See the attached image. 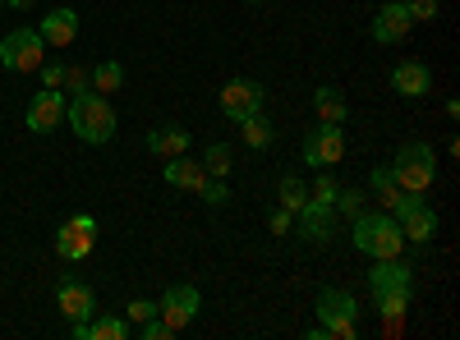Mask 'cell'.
Wrapping results in <instances>:
<instances>
[{
    "instance_id": "1",
    "label": "cell",
    "mask_w": 460,
    "mask_h": 340,
    "mask_svg": "<svg viewBox=\"0 0 460 340\" xmlns=\"http://www.w3.org/2000/svg\"><path fill=\"white\" fill-rule=\"evenodd\" d=\"M65 120H69V129H74V134H79L84 143H93V147L111 143V138H115V129H120V120H115V110H111V101H106L102 92H93V88L69 97Z\"/></svg>"
},
{
    "instance_id": "2",
    "label": "cell",
    "mask_w": 460,
    "mask_h": 340,
    "mask_svg": "<svg viewBox=\"0 0 460 340\" xmlns=\"http://www.w3.org/2000/svg\"><path fill=\"white\" fill-rule=\"evenodd\" d=\"M350 240L364 257H401L405 253V235L392 212H355L350 216Z\"/></svg>"
},
{
    "instance_id": "3",
    "label": "cell",
    "mask_w": 460,
    "mask_h": 340,
    "mask_svg": "<svg viewBox=\"0 0 460 340\" xmlns=\"http://www.w3.org/2000/svg\"><path fill=\"white\" fill-rule=\"evenodd\" d=\"M318 327L327 340H355L359 336V299L350 290H336V285H323L318 290Z\"/></svg>"
},
{
    "instance_id": "4",
    "label": "cell",
    "mask_w": 460,
    "mask_h": 340,
    "mask_svg": "<svg viewBox=\"0 0 460 340\" xmlns=\"http://www.w3.org/2000/svg\"><path fill=\"white\" fill-rule=\"evenodd\" d=\"M392 175H396V184L405 188V194H429V188L438 184V157H433V147H429V143H405V147H396Z\"/></svg>"
},
{
    "instance_id": "5",
    "label": "cell",
    "mask_w": 460,
    "mask_h": 340,
    "mask_svg": "<svg viewBox=\"0 0 460 340\" xmlns=\"http://www.w3.org/2000/svg\"><path fill=\"white\" fill-rule=\"evenodd\" d=\"M47 60V42L37 28H14L5 32V42H0V69L10 74H37Z\"/></svg>"
},
{
    "instance_id": "6",
    "label": "cell",
    "mask_w": 460,
    "mask_h": 340,
    "mask_svg": "<svg viewBox=\"0 0 460 340\" xmlns=\"http://www.w3.org/2000/svg\"><path fill=\"white\" fill-rule=\"evenodd\" d=\"M341 157H345V129L341 125L318 120L299 143V161L314 170H332V166H341Z\"/></svg>"
},
{
    "instance_id": "7",
    "label": "cell",
    "mask_w": 460,
    "mask_h": 340,
    "mask_svg": "<svg viewBox=\"0 0 460 340\" xmlns=\"http://www.w3.org/2000/svg\"><path fill=\"white\" fill-rule=\"evenodd\" d=\"M262 101H267V92H262L258 79H226L221 92H217V106H221V116H226L230 125H240V120L258 116Z\"/></svg>"
},
{
    "instance_id": "8",
    "label": "cell",
    "mask_w": 460,
    "mask_h": 340,
    "mask_svg": "<svg viewBox=\"0 0 460 340\" xmlns=\"http://www.w3.org/2000/svg\"><path fill=\"white\" fill-rule=\"evenodd\" d=\"M392 216H396V225H401L405 244H433V235H438V212L424 203V194H405Z\"/></svg>"
},
{
    "instance_id": "9",
    "label": "cell",
    "mask_w": 460,
    "mask_h": 340,
    "mask_svg": "<svg viewBox=\"0 0 460 340\" xmlns=\"http://www.w3.org/2000/svg\"><path fill=\"white\" fill-rule=\"evenodd\" d=\"M203 309V290L199 285H171L162 299H157V318L171 327V331H184L189 322L199 318Z\"/></svg>"
},
{
    "instance_id": "10",
    "label": "cell",
    "mask_w": 460,
    "mask_h": 340,
    "mask_svg": "<svg viewBox=\"0 0 460 340\" xmlns=\"http://www.w3.org/2000/svg\"><path fill=\"white\" fill-rule=\"evenodd\" d=\"M414 32V19H410V10H405V0H382V10L373 14V23H368V37L377 47H396V42H405V37Z\"/></svg>"
},
{
    "instance_id": "11",
    "label": "cell",
    "mask_w": 460,
    "mask_h": 340,
    "mask_svg": "<svg viewBox=\"0 0 460 340\" xmlns=\"http://www.w3.org/2000/svg\"><path fill=\"white\" fill-rule=\"evenodd\" d=\"M295 235L304 244H332V235H336V207L309 198V203L295 212Z\"/></svg>"
},
{
    "instance_id": "12",
    "label": "cell",
    "mask_w": 460,
    "mask_h": 340,
    "mask_svg": "<svg viewBox=\"0 0 460 340\" xmlns=\"http://www.w3.org/2000/svg\"><path fill=\"white\" fill-rule=\"evenodd\" d=\"M65 92L60 88H37L32 97H28V129L32 134H56L60 125H65Z\"/></svg>"
},
{
    "instance_id": "13",
    "label": "cell",
    "mask_w": 460,
    "mask_h": 340,
    "mask_svg": "<svg viewBox=\"0 0 460 340\" xmlns=\"http://www.w3.org/2000/svg\"><path fill=\"white\" fill-rule=\"evenodd\" d=\"M56 304H60V313H65V322H69V327H74V322L97 318V294H93V285H88V281H79V276H65V281H60Z\"/></svg>"
},
{
    "instance_id": "14",
    "label": "cell",
    "mask_w": 460,
    "mask_h": 340,
    "mask_svg": "<svg viewBox=\"0 0 460 340\" xmlns=\"http://www.w3.org/2000/svg\"><path fill=\"white\" fill-rule=\"evenodd\" d=\"M368 290H405V294H414V262L405 253L401 257H373Z\"/></svg>"
},
{
    "instance_id": "15",
    "label": "cell",
    "mask_w": 460,
    "mask_h": 340,
    "mask_svg": "<svg viewBox=\"0 0 460 340\" xmlns=\"http://www.w3.org/2000/svg\"><path fill=\"white\" fill-rule=\"evenodd\" d=\"M37 32H42L47 51H65V47H74V37H79V14H74L69 5H60V10L42 14V23H37Z\"/></svg>"
},
{
    "instance_id": "16",
    "label": "cell",
    "mask_w": 460,
    "mask_h": 340,
    "mask_svg": "<svg viewBox=\"0 0 460 340\" xmlns=\"http://www.w3.org/2000/svg\"><path fill=\"white\" fill-rule=\"evenodd\" d=\"M392 88L401 92V97H429L433 92V69L424 65V60H401L396 69H392Z\"/></svg>"
},
{
    "instance_id": "17",
    "label": "cell",
    "mask_w": 460,
    "mask_h": 340,
    "mask_svg": "<svg viewBox=\"0 0 460 340\" xmlns=\"http://www.w3.org/2000/svg\"><path fill=\"white\" fill-rule=\"evenodd\" d=\"M189 147H194V138H189L184 125H157L147 134V153L157 157V161H171V157H184Z\"/></svg>"
},
{
    "instance_id": "18",
    "label": "cell",
    "mask_w": 460,
    "mask_h": 340,
    "mask_svg": "<svg viewBox=\"0 0 460 340\" xmlns=\"http://www.w3.org/2000/svg\"><path fill=\"white\" fill-rule=\"evenodd\" d=\"M162 179L171 184V188H189V194H199L203 188V179H208V170H203V161H194V157H171L166 166H162Z\"/></svg>"
},
{
    "instance_id": "19",
    "label": "cell",
    "mask_w": 460,
    "mask_h": 340,
    "mask_svg": "<svg viewBox=\"0 0 460 340\" xmlns=\"http://www.w3.org/2000/svg\"><path fill=\"white\" fill-rule=\"evenodd\" d=\"M129 318H88V322H74L69 336L74 340H129Z\"/></svg>"
},
{
    "instance_id": "20",
    "label": "cell",
    "mask_w": 460,
    "mask_h": 340,
    "mask_svg": "<svg viewBox=\"0 0 460 340\" xmlns=\"http://www.w3.org/2000/svg\"><path fill=\"white\" fill-rule=\"evenodd\" d=\"M410 299L414 294H405V290H373V309L387 322V331H401V318L410 313Z\"/></svg>"
},
{
    "instance_id": "21",
    "label": "cell",
    "mask_w": 460,
    "mask_h": 340,
    "mask_svg": "<svg viewBox=\"0 0 460 340\" xmlns=\"http://www.w3.org/2000/svg\"><path fill=\"white\" fill-rule=\"evenodd\" d=\"M368 198H377L387 212H396V203L405 198V188L396 184L392 166H373V170H368Z\"/></svg>"
},
{
    "instance_id": "22",
    "label": "cell",
    "mask_w": 460,
    "mask_h": 340,
    "mask_svg": "<svg viewBox=\"0 0 460 340\" xmlns=\"http://www.w3.org/2000/svg\"><path fill=\"white\" fill-rule=\"evenodd\" d=\"M240 143L249 147V153H267V147L277 143V125H272V120H267L262 110H258V116L240 120Z\"/></svg>"
},
{
    "instance_id": "23",
    "label": "cell",
    "mask_w": 460,
    "mask_h": 340,
    "mask_svg": "<svg viewBox=\"0 0 460 340\" xmlns=\"http://www.w3.org/2000/svg\"><path fill=\"white\" fill-rule=\"evenodd\" d=\"M93 248H97V235H84V231H74L69 221L60 225V235H56V253H60L65 262H84V257H88Z\"/></svg>"
},
{
    "instance_id": "24",
    "label": "cell",
    "mask_w": 460,
    "mask_h": 340,
    "mask_svg": "<svg viewBox=\"0 0 460 340\" xmlns=\"http://www.w3.org/2000/svg\"><path fill=\"white\" fill-rule=\"evenodd\" d=\"M314 110H318V120H327V125H345V116H350V106H345V92L332 88V83H323V88L314 92Z\"/></svg>"
},
{
    "instance_id": "25",
    "label": "cell",
    "mask_w": 460,
    "mask_h": 340,
    "mask_svg": "<svg viewBox=\"0 0 460 340\" xmlns=\"http://www.w3.org/2000/svg\"><path fill=\"white\" fill-rule=\"evenodd\" d=\"M120 88H125V65H120V60H102V65H93V92L111 97V92H120Z\"/></svg>"
},
{
    "instance_id": "26",
    "label": "cell",
    "mask_w": 460,
    "mask_h": 340,
    "mask_svg": "<svg viewBox=\"0 0 460 340\" xmlns=\"http://www.w3.org/2000/svg\"><path fill=\"white\" fill-rule=\"evenodd\" d=\"M230 166H235V147H230V143H208V147H203V170H208L212 179H226Z\"/></svg>"
},
{
    "instance_id": "27",
    "label": "cell",
    "mask_w": 460,
    "mask_h": 340,
    "mask_svg": "<svg viewBox=\"0 0 460 340\" xmlns=\"http://www.w3.org/2000/svg\"><path fill=\"white\" fill-rule=\"evenodd\" d=\"M277 194H281V207H286V212H299L304 203H309V184H304L299 175H281Z\"/></svg>"
},
{
    "instance_id": "28",
    "label": "cell",
    "mask_w": 460,
    "mask_h": 340,
    "mask_svg": "<svg viewBox=\"0 0 460 340\" xmlns=\"http://www.w3.org/2000/svg\"><path fill=\"white\" fill-rule=\"evenodd\" d=\"M199 194H203V203H208V207H226V203H230V188H226V179H212V175L203 179Z\"/></svg>"
},
{
    "instance_id": "29",
    "label": "cell",
    "mask_w": 460,
    "mask_h": 340,
    "mask_svg": "<svg viewBox=\"0 0 460 340\" xmlns=\"http://www.w3.org/2000/svg\"><path fill=\"white\" fill-rule=\"evenodd\" d=\"M364 198H368V194H359V184H355V188H336V203H332V207H336L341 216H355Z\"/></svg>"
},
{
    "instance_id": "30",
    "label": "cell",
    "mask_w": 460,
    "mask_h": 340,
    "mask_svg": "<svg viewBox=\"0 0 460 340\" xmlns=\"http://www.w3.org/2000/svg\"><path fill=\"white\" fill-rule=\"evenodd\" d=\"M65 83H69V88H65L69 97H74V92H88V88H93V69H79V65H65Z\"/></svg>"
},
{
    "instance_id": "31",
    "label": "cell",
    "mask_w": 460,
    "mask_h": 340,
    "mask_svg": "<svg viewBox=\"0 0 460 340\" xmlns=\"http://www.w3.org/2000/svg\"><path fill=\"white\" fill-rule=\"evenodd\" d=\"M405 10H410V19H414V23H433V19L442 14L438 0H405Z\"/></svg>"
},
{
    "instance_id": "32",
    "label": "cell",
    "mask_w": 460,
    "mask_h": 340,
    "mask_svg": "<svg viewBox=\"0 0 460 340\" xmlns=\"http://www.w3.org/2000/svg\"><path fill=\"white\" fill-rule=\"evenodd\" d=\"M336 179H332V170H318V184L309 188V198H318V203H336Z\"/></svg>"
},
{
    "instance_id": "33",
    "label": "cell",
    "mask_w": 460,
    "mask_h": 340,
    "mask_svg": "<svg viewBox=\"0 0 460 340\" xmlns=\"http://www.w3.org/2000/svg\"><path fill=\"white\" fill-rule=\"evenodd\" d=\"M267 231H272L277 240H286V235L295 231V212H286V207H277L272 216H267Z\"/></svg>"
},
{
    "instance_id": "34",
    "label": "cell",
    "mask_w": 460,
    "mask_h": 340,
    "mask_svg": "<svg viewBox=\"0 0 460 340\" xmlns=\"http://www.w3.org/2000/svg\"><path fill=\"white\" fill-rule=\"evenodd\" d=\"M125 318H129V327H138V322H147V318H157V299H134V304L125 309Z\"/></svg>"
},
{
    "instance_id": "35",
    "label": "cell",
    "mask_w": 460,
    "mask_h": 340,
    "mask_svg": "<svg viewBox=\"0 0 460 340\" xmlns=\"http://www.w3.org/2000/svg\"><path fill=\"white\" fill-rule=\"evenodd\" d=\"M37 79H42V88H60V83H65V65H60V60H42Z\"/></svg>"
},
{
    "instance_id": "36",
    "label": "cell",
    "mask_w": 460,
    "mask_h": 340,
    "mask_svg": "<svg viewBox=\"0 0 460 340\" xmlns=\"http://www.w3.org/2000/svg\"><path fill=\"white\" fill-rule=\"evenodd\" d=\"M138 336H143V340H171L175 331H171L162 318H147V322H138Z\"/></svg>"
},
{
    "instance_id": "37",
    "label": "cell",
    "mask_w": 460,
    "mask_h": 340,
    "mask_svg": "<svg viewBox=\"0 0 460 340\" xmlns=\"http://www.w3.org/2000/svg\"><path fill=\"white\" fill-rule=\"evenodd\" d=\"M69 225H74V231H84V235H97V221H93L88 212H79V216H69Z\"/></svg>"
},
{
    "instance_id": "38",
    "label": "cell",
    "mask_w": 460,
    "mask_h": 340,
    "mask_svg": "<svg viewBox=\"0 0 460 340\" xmlns=\"http://www.w3.org/2000/svg\"><path fill=\"white\" fill-rule=\"evenodd\" d=\"M5 5H14V10H32L37 0H5Z\"/></svg>"
},
{
    "instance_id": "39",
    "label": "cell",
    "mask_w": 460,
    "mask_h": 340,
    "mask_svg": "<svg viewBox=\"0 0 460 340\" xmlns=\"http://www.w3.org/2000/svg\"><path fill=\"white\" fill-rule=\"evenodd\" d=\"M244 5H258V0H244Z\"/></svg>"
},
{
    "instance_id": "40",
    "label": "cell",
    "mask_w": 460,
    "mask_h": 340,
    "mask_svg": "<svg viewBox=\"0 0 460 340\" xmlns=\"http://www.w3.org/2000/svg\"><path fill=\"white\" fill-rule=\"evenodd\" d=\"M0 5H5V0H0Z\"/></svg>"
}]
</instances>
